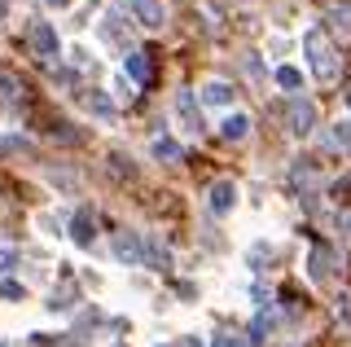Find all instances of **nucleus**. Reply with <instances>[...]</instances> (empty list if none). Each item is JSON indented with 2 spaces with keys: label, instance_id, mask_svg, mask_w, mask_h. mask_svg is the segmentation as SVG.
<instances>
[{
  "label": "nucleus",
  "instance_id": "1",
  "mask_svg": "<svg viewBox=\"0 0 351 347\" xmlns=\"http://www.w3.org/2000/svg\"><path fill=\"white\" fill-rule=\"evenodd\" d=\"M303 58H307V67H312V75H316L321 84H334L338 71H343V58H338V49L329 45L325 27H312V31L303 36Z\"/></svg>",
  "mask_w": 351,
  "mask_h": 347
},
{
  "label": "nucleus",
  "instance_id": "2",
  "mask_svg": "<svg viewBox=\"0 0 351 347\" xmlns=\"http://www.w3.org/2000/svg\"><path fill=\"white\" fill-rule=\"evenodd\" d=\"M110 251H114V259H119L123 268H141V264H145V237L132 233V229H123V233H114Z\"/></svg>",
  "mask_w": 351,
  "mask_h": 347
},
{
  "label": "nucleus",
  "instance_id": "3",
  "mask_svg": "<svg viewBox=\"0 0 351 347\" xmlns=\"http://www.w3.org/2000/svg\"><path fill=\"white\" fill-rule=\"evenodd\" d=\"M285 123H290L294 136L316 132V106L307 101V97H290V101H285Z\"/></svg>",
  "mask_w": 351,
  "mask_h": 347
},
{
  "label": "nucleus",
  "instance_id": "4",
  "mask_svg": "<svg viewBox=\"0 0 351 347\" xmlns=\"http://www.w3.org/2000/svg\"><path fill=\"white\" fill-rule=\"evenodd\" d=\"M71 242L84 246V251L97 242V215H93V207H80L71 215Z\"/></svg>",
  "mask_w": 351,
  "mask_h": 347
},
{
  "label": "nucleus",
  "instance_id": "5",
  "mask_svg": "<svg viewBox=\"0 0 351 347\" xmlns=\"http://www.w3.org/2000/svg\"><path fill=\"white\" fill-rule=\"evenodd\" d=\"M31 49H36V58L53 62V58L62 53V40H58V31H53L49 23H36V27H31Z\"/></svg>",
  "mask_w": 351,
  "mask_h": 347
},
{
  "label": "nucleus",
  "instance_id": "6",
  "mask_svg": "<svg viewBox=\"0 0 351 347\" xmlns=\"http://www.w3.org/2000/svg\"><path fill=\"white\" fill-rule=\"evenodd\" d=\"M128 14L136 18L145 31H158L162 23H167V14H162V5L158 0H128Z\"/></svg>",
  "mask_w": 351,
  "mask_h": 347
},
{
  "label": "nucleus",
  "instance_id": "7",
  "mask_svg": "<svg viewBox=\"0 0 351 347\" xmlns=\"http://www.w3.org/2000/svg\"><path fill=\"white\" fill-rule=\"evenodd\" d=\"M176 115H180V123L189 128V132H202V106H197L193 88H180V93H176Z\"/></svg>",
  "mask_w": 351,
  "mask_h": 347
},
{
  "label": "nucleus",
  "instance_id": "8",
  "mask_svg": "<svg viewBox=\"0 0 351 347\" xmlns=\"http://www.w3.org/2000/svg\"><path fill=\"white\" fill-rule=\"evenodd\" d=\"M193 97H197V106H224V110H228L237 93H233V84H224V80H206Z\"/></svg>",
  "mask_w": 351,
  "mask_h": 347
},
{
  "label": "nucleus",
  "instance_id": "9",
  "mask_svg": "<svg viewBox=\"0 0 351 347\" xmlns=\"http://www.w3.org/2000/svg\"><path fill=\"white\" fill-rule=\"evenodd\" d=\"M206 207H211L215 215H228L237 207V185H233V180H215L211 193H206Z\"/></svg>",
  "mask_w": 351,
  "mask_h": 347
},
{
  "label": "nucleus",
  "instance_id": "10",
  "mask_svg": "<svg viewBox=\"0 0 351 347\" xmlns=\"http://www.w3.org/2000/svg\"><path fill=\"white\" fill-rule=\"evenodd\" d=\"M149 53H141V49H128L123 53V80H132V84H149Z\"/></svg>",
  "mask_w": 351,
  "mask_h": 347
},
{
  "label": "nucleus",
  "instance_id": "11",
  "mask_svg": "<svg viewBox=\"0 0 351 347\" xmlns=\"http://www.w3.org/2000/svg\"><path fill=\"white\" fill-rule=\"evenodd\" d=\"M219 136H224V141H246L250 136V115L228 110L224 119H219Z\"/></svg>",
  "mask_w": 351,
  "mask_h": 347
},
{
  "label": "nucleus",
  "instance_id": "12",
  "mask_svg": "<svg viewBox=\"0 0 351 347\" xmlns=\"http://www.w3.org/2000/svg\"><path fill=\"white\" fill-rule=\"evenodd\" d=\"M149 154L158 158V163H180V158H184V145H180V141H176V136H154Z\"/></svg>",
  "mask_w": 351,
  "mask_h": 347
},
{
  "label": "nucleus",
  "instance_id": "13",
  "mask_svg": "<svg viewBox=\"0 0 351 347\" xmlns=\"http://www.w3.org/2000/svg\"><path fill=\"white\" fill-rule=\"evenodd\" d=\"M75 295H80V290H75V281H62V290H53L44 308H49V312H66V308H75V303H71Z\"/></svg>",
  "mask_w": 351,
  "mask_h": 347
},
{
  "label": "nucleus",
  "instance_id": "14",
  "mask_svg": "<svg viewBox=\"0 0 351 347\" xmlns=\"http://www.w3.org/2000/svg\"><path fill=\"white\" fill-rule=\"evenodd\" d=\"M307 277H312V281L329 277V246H316V251H312V259H307Z\"/></svg>",
  "mask_w": 351,
  "mask_h": 347
},
{
  "label": "nucleus",
  "instance_id": "15",
  "mask_svg": "<svg viewBox=\"0 0 351 347\" xmlns=\"http://www.w3.org/2000/svg\"><path fill=\"white\" fill-rule=\"evenodd\" d=\"M277 88H285V93H294V88H303V71L299 67H277Z\"/></svg>",
  "mask_w": 351,
  "mask_h": 347
},
{
  "label": "nucleus",
  "instance_id": "16",
  "mask_svg": "<svg viewBox=\"0 0 351 347\" xmlns=\"http://www.w3.org/2000/svg\"><path fill=\"white\" fill-rule=\"evenodd\" d=\"M88 110H93L97 119H110V115H114V101H110L101 88H93V93H88Z\"/></svg>",
  "mask_w": 351,
  "mask_h": 347
},
{
  "label": "nucleus",
  "instance_id": "17",
  "mask_svg": "<svg viewBox=\"0 0 351 347\" xmlns=\"http://www.w3.org/2000/svg\"><path fill=\"white\" fill-rule=\"evenodd\" d=\"M268 330H272V312H268V308H263V312H259V317H255V321H250V339H246V343H263V334H268Z\"/></svg>",
  "mask_w": 351,
  "mask_h": 347
},
{
  "label": "nucleus",
  "instance_id": "18",
  "mask_svg": "<svg viewBox=\"0 0 351 347\" xmlns=\"http://www.w3.org/2000/svg\"><path fill=\"white\" fill-rule=\"evenodd\" d=\"M0 299H9V303L27 299V286H22V281H14V277H5V281H0Z\"/></svg>",
  "mask_w": 351,
  "mask_h": 347
},
{
  "label": "nucleus",
  "instance_id": "19",
  "mask_svg": "<svg viewBox=\"0 0 351 347\" xmlns=\"http://www.w3.org/2000/svg\"><path fill=\"white\" fill-rule=\"evenodd\" d=\"M329 141H334V145H343V149H351V119H343V123L329 128Z\"/></svg>",
  "mask_w": 351,
  "mask_h": 347
},
{
  "label": "nucleus",
  "instance_id": "20",
  "mask_svg": "<svg viewBox=\"0 0 351 347\" xmlns=\"http://www.w3.org/2000/svg\"><path fill=\"white\" fill-rule=\"evenodd\" d=\"M18 264H22V255L14 251V246H0V277H9Z\"/></svg>",
  "mask_w": 351,
  "mask_h": 347
},
{
  "label": "nucleus",
  "instance_id": "21",
  "mask_svg": "<svg viewBox=\"0 0 351 347\" xmlns=\"http://www.w3.org/2000/svg\"><path fill=\"white\" fill-rule=\"evenodd\" d=\"M145 264H162V268H167V264H171L167 246H158V242H145Z\"/></svg>",
  "mask_w": 351,
  "mask_h": 347
},
{
  "label": "nucleus",
  "instance_id": "22",
  "mask_svg": "<svg viewBox=\"0 0 351 347\" xmlns=\"http://www.w3.org/2000/svg\"><path fill=\"white\" fill-rule=\"evenodd\" d=\"M329 18H338L343 27H351V0H329Z\"/></svg>",
  "mask_w": 351,
  "mask_h": 347
},
{
  "label": "nucleus",
  "instance_id": "23",
  "mask_svg": "<svg viewBox=\"0 0 351 347\" xmlns=\"http://www.w3.org/2000/svg\"><path fill=\"white\" fill-rule=\"evenodd\" d=\"M211 347H250L241 334H228V330H219V334H211Z\"/></svg>",
  "mask_w": 351,
  "mask_h": 347
},
{
  "label": "nucleus",
  "instance_id": "24",
  "mask_svg": "<svg viewBox=\"0 0 351 347\" xmlns=\"http://www.w3.org/2000/svg\"><path fill=\"white\" fill-rule=\"evenodd\" d=\"M53 141H66V145H75L80 132H71V123H53Z\"/></svg>",
  "mask_w": 351,
  "mask_h": 347
},
{
  "label": "nucleus",
  "instance_id": "25",
  "mask_svg": "<svg viewBox=\"0 0 351 347\" xmlns=\"http://www.w3.org/2000/svg\"><path fill=\"white\" fill-rule=\"evenodd\" d=\"M334 224H338V233H343L347 242H351V207H343V211H338V215H334Z\"/></svg>",
  "mask_w": 351,
  "mask_h": 347
},
{
  "label": "nucleus",
  "instance_id": "26",
  "mask_svg": "<svg viewBox=\"0 0 351 347\" xmlns=\"http://www.w3.org/2000/svg\"><path fill=\"white\" fill-rule=\"evenodd\" d=\"M14 93H18V84L9 80V75H0V97H14Z\"/></svg>",
  "mask_w": 351,
  "mask_h": 347
},
{
  "label": "nucleus",
  "instance_id": "27",
  "mask_svg": "<svg viewBox=\"0 0 351 347\" xmlns=\"http://www.w3.org/2000/svg\"><path fill=\"white\" fill-rule=\"evenodd\" d=\"M44 5H49V9H66V5H71V0H44Z\"/></svg>",
  "mask_w": 351,
  "mask_h": 347
},
{
  "label": "nucleus",
  "instance_id": "28",
  "mask_svg": "<svg viewBox=\"0 0 351 347\" xmlns=\"http://www.w3.org/2000/svg\"><path fill=\"white\" fill-rule=\"evenodd\" d=\"M5 14H9V5H5V0H0V23H5Z\"/></svg>",
  "mask_w": 351,
  "mask_h": 347
},
{
  "label": "nucleus",
  "instance_id": "29",
  "mask_svg": "<svg viewBox=\"0 0 351 347\" xmlns=\"http://www.w3.org/2000/svg\"><path fill=\"white\" fill-rule=\"evenodd\" d=\"M343 97H347V110H351V88H347V93H343Z\"/></svg>",
  "mask_w": 351,
  "mask_h": 347
},
{
  "label": "nucleus",
  "instance_id": "30",
  "mask_svg": "<svg viewBox=\"0 0 351 347\" xmlns=\"http://www.w3.org/2000/svg\"><path fill=\"white\" fill-rule=\"evenodd\" d=\"M0 347H5V343H0Z\"/></svg>",
  "mask_w": 351,
  "mask_h": 347
}]
</instances>
